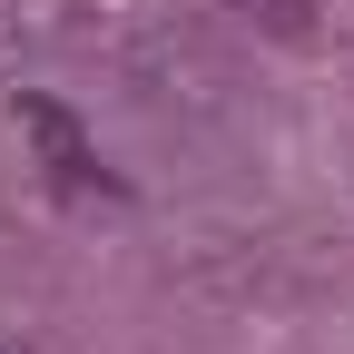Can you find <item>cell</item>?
I'll list each match as a JSON object with an SVG mask.
<instances>
[{
  "label": "cell",
  "mask_w": 354,
  "mask_h": 354,
  "mask_svg": "<svg viewBox=\"0 0 354 354\" xmlns=\"http://www.w3.org/2000/svg\"><path fill=\"white\" fill-rule=\"evenodd\" d=\"M10 118H20V138L39 148V167H50V187L59 197H118V177L99 167V148H88V128L59 109V99H39V88H20V99H10Z\"/></svg>",
  "instance_id": "obj_1"
},
{
  "label": "cell",
  "mask_w": 354,
  "mask_h": 354,
  "mask_svg": "<svg viewBox=\"0 0 354 354\" xmlns=\"http://www.w3.org/2000/svg\"><path fill=\"white\" fill-rule=\"evenodd\" d=\"M0 354H20V344H10V335H0Z\"/></svg>",
  "instance_id": "obj_3"
},
{
  "label": "cell",
  "mask_w": 354,
  "mask_h": 354,
  "mask_svg": "<svg viewBox=\"0 0 354 354\" xmlns=\"http://www.w3.org/2000/svg\"><path fill=\"white\" fill-rule=\"evenodd\" d=\"M227 10L266 39H315V0H227Z\"/></svg>",
  "instance_id": "obj_2"
}]
</instances>
